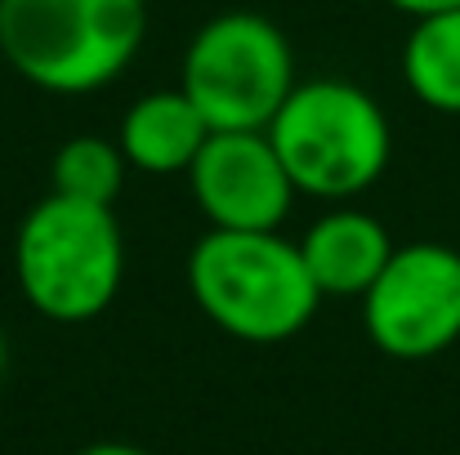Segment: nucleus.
I'll use <instances>...</instances> for the list:
<instances>
[{
    "label": "nucleus",
    "instance_id": "nucleus-1",
    "mask_svg": "<svg viewBox=\"0 0 460 455\" xmlns=\"http://www.w3.org/2000/svg\"><path fill=\"white\" fill-rule=\"evenodd\" d=\"M188 291L224 335L242 344H282L300 335L322 303L300 241H287L278 228H206L188 255Z\"/></svg>",
    "mask_w": 460,
    "mask_h": 455
},
{
    "label": "nucleus",
    "instance_id": "nucleus-2",
    "mask_svg": "<svg viewBox=\"0 0 460 455\" xmlns=\"http://www.w3.org/2000/svg\"><path fill=\"white\" fill-rule=\"evenodd\" d=\"M148 0H0V54L45 94L112 85L139 54Z\"/></svg>",
    "mask_w": 460,
    "mask_h": 455
},
{
    "label": "nucleus",
    "instance_id": "nucleus-3",
    "mask_svg": "<svg viewBox=\"0 0 460 455\" xmlns=\"http://www.w3.org/2000/svg\"><path fill=\"white\" fill-rule=\"evenodd\" d=\"M13 277L22 300L49 321H94L126 277V237L112 206L63 192L40 197L13 237Z\"/></svg>",
    "mask_w": 460,
    "mask_h": 455
},
{
    "label": "nucleus",
    "instance_id": "nucleus-4",
    "mask_svg": "<svg viewBox=\"0 0 460 455\" xmlns=\"http://www.w3.org/2000/svg\"><path fill=\"white\" fill-rule=\"evenodd\" d=\"M264 130L296 192L317 201H349L376 188L394 156L385 108L353 81H296Z\"/></svg>",
    "mask_w": 460,
    "mask_h": 455
},
{
    "label": "nucleus",
    "instance_id": "nucleus-5",
    "mask_svg": "<svg viewBox=\"0 0 460 455\" xmlns=\"http://www.w3.org/2000/svg\"><path fill=\"white\" fill-rule=\"evenodd\" d=\"M179 90L201 108L210 130H264L296 90L291 40L264 13H219L188 40Z\"/></svg>",
    "mask_w": 460,
    "mask_h": 455
},
{
    "label": "nucleus",
    "instance_id": "nucleus-6",
    "mask_svg": "<svg viewBox=\"0 0 460 455\" xmlns=\"http://www.w3.org/2000/svg\"><path fill=\"white\" fill-rule=\"evenodd\" d=\"M362 326L394 362H425L460 339V250L443 241L398 246L362 295Z\"/></svg>",
    "mask_w": 460,
    "mask_h": 455
},
{
    "label": "nucleus",
    "instance_id": "nucleus-7",
    "mask_svg": "<svg viewBox=\"0 0 460 455\" xmlns=\"http://www.w3.org/2000/svg\"><path fill=\"white\" fill-rule=\"evenodd\" d=\"M188 188L210 228L237 232L282 228L300 197L269 130H210L188 165Z\"/></svg>",
    "mask_w": 460,
    "mask_h": 455
},
{
    "label": "nucleus",
    "instance_id": "nucleus-8",
    "mask_svg": "<svg viewBox=\"0 0 460 455\" xmlns=\"http://www.w3.org/2000/svg\"><path fill=\"white\" fill-rule=\"evenodd\" d=\"M394 250L398 246H394L389 228L367 210H326L300 237V255H305L322 300L326 295L362 300L371 291V282L385 273V264L394 259Z\"/></svg>",
    "mask_w": 460,
    "mask_h": 455
},
{
    "label": "nucleus",
    "instance_id": "nucleus-9",
    "mask_svg": "<svg viewBox=\"0 0 460 455\" xmlns=\"http://www.w3.org/2000/svg\"><path fill=\"white\" fill-rule=\"evenodd\" d=\"M206 139H210V121L179 85L135 99L117 130V144L130 170L144 174H188Z\"/></svg>",
    "mask_w": 460,
    "mask_h": 455
},
{
    "label": "nucleus",
    "instance_id": "nucleus-10",
    "mask_svg": "<svg viewBox=\"0 0 460 455\" xmlns=\"http://www.w3.org/2000/svg\"><path fill=\"white\" fill-rule=\"evenodd\" d=\"M407 90L443 117H460V9L416 18L402 45Z\"/></svg>",
    "mask_w": 460,
    "mask_h": 455
},
{
    "label": "nucleus",
    "instance_id": "nucleus-11",
    "mask_svg": "<svg viewBox=\"0 0 460 455\" xmlns=\"http://www.w3.org/2000/svg\"><path fill=\"white\" fill-rule=\"evenodd\" d=\"M126 152L117 139L103 135H72L49 161V192L76 197V201H94V206H112L126 188Z\"/></svg>",
    "mask_w": 460,
    "mask_h": 455
},
{
    "label": "nucleus",
    "instance_id": "nucleus-12",
    "mask_svg": "<svg viewBox=\"0 0 460 455\" xmlns=\"http://www.w3.org/2000/svg\"><path fill=\"white\" fill-rule=\"evenodd\" d=\"M385 4H394V9H398V13H407L411 22H416V18H429V13L460 9V0H385Z\"/></svg>",
    "mask_w": 460,
    "mask_h": 455
},
{
    "label": "nucleus",
    "instance_id": "nucleus-13",
    "mask_svg": "<svg viewBox=\"0 0 460 455\" xmlns=\"http://www.w3.org/2000/svg\"><path fill=\"white\" fill-rule=\"evenodd\" d=\"M76 455H148V451L130 447V442H94V447H81Z\"/></svg>",
    "mask_w": 460,
    "mask_h": 455
},
{
    "label": "nucleus",
    "instance_id": "nucleus-14",
    "mask_svg": "<svg viewBox=\"0 0 460 455\" xmlns=\"http://www.w3.org/2000/svg\"><path fill=\"white\" fill-rule=\"evenodd\" d=\"M4 362H9V339H4V330H0V375H4Z\"/></svg>",
    "mask_w": 460,
    "mask_h": 455
}]
</instances>
